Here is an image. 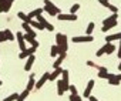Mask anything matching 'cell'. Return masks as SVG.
<instances>
[{
  "instance_id": "1f68e13d",
  "label": "cell",
  "mask_w": 121,
  "mask_h": 101,
  "mask_svg": "<svg viewBox=\"0 0 121 101\" xmlns=\"http://www.w3.org/2000/svg\"><path fill=\"white\" fill-rule=\"evenodd\" d=\"M29 43H30V46H31V47H36V48L39 47V43H37V40H36V38H31Z\"/></svg>"
},
{
  "instance_id": "9a60e30c",
  "label": "cell",
  "mask_w": 121,
  "mask_h": 101,
  "mask_svg": "<svg viewBox=\"0 0 121 101\" xmlns=\"http://www.w3.org/2000/svg\"><path fill=\"white\" fill-rule=\"evenodd\" d=\"M115 40H121V31L120 33H115V34H110V36L105 37V41L107 43H112Z\"/></svg>"
},
{
  "instance_id": "52a82bcc",
  "label": "cell",
  "mask_w": 121,
  "mask_h": 101,
  "mask_svg": "<svg viewBox=\"0 0 121 101\" xmlns=\"http://www.w3.org/2000/svg\"><path fill=\"white\" fill-rule=\"evenodd\" d=\"M34 51H36V47H27L24 51H20L19 59H29L31 54H34Z\"/></svg>"
},
{
  "instance_id": "ab89813d",
  "label": "cell",
  "mask_w": 121,
  "mask_h": 101,
  "mask_svg": "<svg viewBox=\"0 0 121 101\" xmlns=\"http://www.w3.org/2000/svg\"><path fill=\"white\" fill-rule=\"evenodd\" d=\"M118 70H120V73H121V59H120V64H118V67H117Z\"/></svg>"
},
{
  "instance_id": "ffe728a7",
  "label": "cell",
  "mask_w": 121,
  "mask_h": 101,
  "mask_svg": "<svg viewBox=\"0 0 121 101\" xmlns=\"http://www.w3.org/2000/svg\"><path fill=\"white\" fill-rule=\"evenodd\" d=\"M3 33H4V37H6V40H7V41H13V40H14V37H16V36H14L9 29H6Z\"/></svg>"
},
{
  "instance_id": "484cf974",
  "label": "cell",
  "mask_w": 121,
  "mask_h": 101,
  "mask_svg": "<svg viewBox=\"0 0 121 101\" xmlns=\"http://www.w3.org/2000/svg\"><path fill=\"white\" fill-rule=\"evenodd\" d=\"M94 27H95V24H94L93 21H90L88 26H87V29H86V34H87V36H91V33L94 31Z\"/></svg>"
},
{
  "instance_id": "5b68a950",
  "label": "cell",
  "mask_w": 121,
  "mask_h": 101,
  "mask_svg": "<svg viewBox=\"0 0 121 101\" xmlns=\"http://www.w3.org/2000/svg\"><path fill=\"white\" fill-rule=\"evenodd\" d=\"M24 34L23 33H20V31H17L16 33V38H17V41H19V48H20V51H24V50L27 48V44H26V41H24V37H23Z\"/></svg>"
},
{
  "instance_id": "e575fe53",
  "label": "cell",
  "mask_w": 121,
  "mask_h": 101,
  "mask_svg": "<svg viewBox=\"0 0 121 101\" xmlns=\"http://www.w3.org/2000/svg\"><path fill=\"white\" fill-rule=\"evenodd\" d=\"M3 41H7V40H6V37H4V33L0 31V43H3Z\"/></svg>"
},
{
  "instance_id": "8fae6325",
  "label": "cell",
  "mask_w": 121,
  "mask_h": 101,
  "mask_svg": "<svg viewBox=\"0 0 121 101\" xmlns=\"http://www.w3.org/2000/svg\"><path fill=\"white\" fill-rule=\"evenodd\" d=\"M13 2H14V0H4L3 4L0 6V13H6V12H9L10 7H12V4H13Z\"/></svg>"
},
{
  "instance_id": "7402d4cb",
  "label": "cell",
  "mask_w": 121,
  "mask_h": 101,
  "mask_svg": "<svg viewBox=\"0 0 121 101\" xmlns=\"http://www.w3.org/2000/svg\"><path fill=\"white\" fill-rule=\"evenodd\" d=\"M17 16H19V19H20L23 23H30V19L27 17V14H26V13H23V12H19V13H17Z\"/></svg>"
},
{
  "instance_id": "8992f818",
  "label": "cell",
  "mask_w": 121,
  "mask_h": 101,
  "mask_svg": "<svg viewBox=\"0 0 121 101\" xmlns=\"http://www.w3.org/2000/svg\"><path fill=\"white\" fill-rule=\"evenodd\" d=\"M93 40H94V38H93V36H87V34H86V36L73 37V41H74V43H77V44H78V43H91Z\"/></svg>"
},
{
  "instance_id": "f1b7e54d",
  "label": "cell",
  "mask_w": 121,
  "mask_h": 101,
  "mask_svg": "<svg viewBox=\"0 0 121 101\" xmlns=\"http://www.w3.org/2000/svg\"><path fill=\"white\" fill-rule=\"evenodd\" d=\"M80 9V4L78 3H76V4H73L71 6V9H70V14H76V12Z\"/></svg>"
},
{
  "instance_id": "277c9868",
  "label": "cell",
  "mask_w": 121,
  "mask_h": 101,
  "mask_svg": "<svg viewBox=\"0 0 121 101\" xmlns=\"http://www.w3.org/2000/svg\"><path fill=\"white\" fill-rule=\"evenodd\" d=\"M60 21H77V14H66V13H60L57 16Z\"/></svg>"
},
{
  "instance_id": "5bb4252c",
  "label": "cell",
  "mask_w": 121,
  "mask_h": 101,
  "mask_svg": "<svg viewBox=\"0 0 121 101\" xmlns=\"http://www.w3.org/2000/svg\"><path fill=\"white\" fill-rule=\"evenodd\" d=\"M43 12H44L43 9H36V10H31V12H30V13L27 14V17H29L30 20H34V19H36L37 16H40V14H41Z\"/></svg>"
},
{
  "instance_id": "9c48e42d",
  "label": "cell",
  "mask_w": 121,
  "mask_h": 101,
  "mask_svg": "<svg viewBox=\"0 0 121 101\" xmlns=\"http://www.w3.org/2000/svg\"><path fill=\"white\" fill-rule=\"evenodd\" d=\"M94 80H88V83H87V87H86V90H84V93H83V95L86 97V98H88L90 95H91V91H93V88H94Z\"/></svg>"
},
{
  "instance_id": "83f0119b",
  "label": "cell",
  "mask_w": 121,
  "mask_h": 101,
  "mask_svg": "<svg viewBox=\"0 0 121 101\" xmlns=\"http://www.w3.org/2000/svg\"><path fill=\"white\" fill-rule=\"evenodd\" d=\"M114 50H115V46H114V44H111V43H108V47H107V51H105V54H107V56H110V54L114 51Z\"/></svg>"
},
{
  "instance_id": "60d3db41",
  "label": "cell",
  "mask_w": 121,
  "mask_h": 101,
  "mask_svg": "<svg viewBox=\"0 0 121 101\" xmlns=\"http://www.w3.org/2000/svg\"><path fill=\"white\" fill-rule=\"evenodd\" d=\"M3 2H4V0H0V6H2V4H3Z\"/></svg>"
},
{
  "instance_id": "d6a6232c",
  "label": "cell",
  "mask_w": 121,
  "mask_h": 101,
  "mask_svg": "<svg viewBox=\"0 0 121 101\" xmlns=\"http://www.w3.org/2000/svg\"><path fill=\"white\" fill-rule=\"evenodd\" d=\"M69 90L71 91V94H77V88H76V85H73V84H70V87H69Z\"/></svg>"
},
{
  "instance_id": "d6986e66",
  "label": "cell",
  "mask_w": 121,
  "mask_h": 101,
  "mask_svg": "<svg viewBox=\"0 0 121 101\" xmlns=\"http://www.w3.org/2000/svg\"><path fill=\"white\" fill-rule=\"evenodd\" d=\"M29 24L33 27V30H43V29H44V27H43L37 20H30V23H29Z\"/></svg>"
},
{
  "instance_id": "d590c367",
  "label": "cell",
  "mask_w": 121,
  "mask_h": 101,
  "mask_svg": "<svg viewBox=\"0 0 121 101\" xmlns=\"http://www.w3.org/2000/svg\"><path fill=\"white\" fill-rule=\"evenodd\" d=\"M105 76H107V73H101V71H98V78H105Z\"/></svg>"
},
{
  "instance_id": "7c38bea8",
  "label": "cell",
  "mask_w": 121,
  "mask_h": 101,
  "mask_svg": "<svg viewBox=\"0 0 121 101\" xmlns=\"http://www.w3.org/2000/svg\"><path fill=\"white\" fill-rule=\"evenodd\" d=\"M61 73H63V68H61V67L54 68V71H53V73H50V77H48V80H50V81H54V80H57L60 76H61Z\"/></svg>"
},
{
  "instance_id": "4dcf8cb0",
  "label": "cell",
  "mask_w": 121,
  "mask_h": 101,
  "mask_svg": "<svg viewBox=\"0 0 121 101\" xmlns=\"http://www.w3.org/2000/svg\"><path fill=\"white\" fill-rule=\"evenodd\" d=\"M70 101H83V100H81V97L78 94H71L70 95Z\"/></svg>"
},
{
  "instance_id": "7a4b0ae2",
  "label": "cell",
  "mask_w": 121,
  "mask_h": 101,
  "mask_svg": "<svg viewBox=\"0 0 121 101\" xmlns=\"http://www.w3.org/2000/svg\"><path fill=\"white\" fill-rule=\"evenodd\" d=\"M43 10L46 12V13H48L50 16H58L60 14V9L56 6V4H53L50 0H44V7H43Z\"/></svg>"
},
{
  "instance_id": "3957f363",
  "label": "cell",
  "mask_w": 121,
  "mask_h": 101,
  "mask_svg": "<svg viewBox=\"0 0 121 101\" xmlns=\"http://www.w3.org/2000/svg\"><path fill=\"white\" fill-rule=\"evenodd\" d=\"M36 20H37V21H39V23H40L46 30H48V31H53V30H54V26H53L48 20H46L41 14H40V16H37V17H36Z\"/></svg>"
},
{
  "instance_id": "7bdbcfd3",
  "label": "cell",
  "mask_w": 121,
  "mask_h": 101,
  "mask_svg": "<svg viewBox=\"0 0 121 101\" xmlns=\"http://www.w3.org/2000/svg\"><path fill=\"white\" fill-rule=\"evenodd\" d=\"M107 2H110V0H107Z\"/></svg>"
},
{
  "instance_id": "f35d334b",
  "label": "cell",
  "mask_w": 121,
  "mask_h": 101,
  "mask_svg": "<svg viewBox=\"0 0 121 101\" xmlns=\"http://www.w3.org/2000/svg\"><path fill=\"white\" fill-rule=\"evenodd\" d=\"M115 77H117V78H118V80L121 81V73H120V74H115Z\"/></svg>"
},
{
  "instance_id": "836d02e7",
  "label": "cell",
  "mask_w": 121,
  "mask_h": 101,
  "mask_svg": "<svg viewBox=\"0 0 121 101\" xmlns=\"http://www.w3.org/2000/svg\"><path fill=\"white\" fill-rule=\"evenodd\" d=\"M97 68H98V71H101V73H108V68H107V67H103V66H98Z\"/></svg>"
},
{
  "instance_id": "8d00e7d4",
  "label": "cell",
  "mask_w": 121,
  "mask_h": 101,
  "mask_svg": "<svg viewBox=\"0 0 121 101\" xmlns=\"http://www.w3.org/2000/svg\"><path fill=\"white\" fill-rule=\"evenodd\" d=\"M118 59H121V40H120V48H118Z\"/></svg>"
},
{
  "instance_id": "ba28073f",
  "label": "cell",
  "mask_w": 121,
  "mask_h": 101,
  "mask_svg": "<svg viewBox=\"0 0 121 101\" xmlns=\"http://www.w3.org/2000/svg\"><path fill=\"white\" fill-rule=\"evenodd\" d=\"M69 70H63V73H61V81H63V85H64V91H67L69 90V87H70V83H69Z\"/></svg>"
},
{
  "instance_id": "b9f144b4",
  "label": "cell",
  "mask_w": 121,
  "mask_h": 101,
  "mask_svg": "<svg viewBox=\"0 0 121 101\" xmlns=\"http://www.w3.org/2000/svg\"><path fill=\"white\" fill-rule=\"evenodd\" d=\"M0 85H2V80H0Z\"/></svg>"
},
{
  "instance_id": "e0dca14e",
  "label": "cell",
  "mask_w": 121,
  "mask_h": 101,
  "mask_svg": "<svg viewBox=\"0 0 121 101\" xmlns=\"http://www.w3.org/2000/svg\"><path fill=\"white\" fill-rule=\"evenodd\" d=\"M34 54H31L29 59H27V61H26V66H24V70L26 71H30V68H31V66H33V63H34Z\"/></svg>"
},
{
  "instance_id": "4316f807",
  "label": "cell",
  "mask_w": 121,
  "mask_h": 101,
  "mask_svg": "<svg viewBox=\"0 0 121 101\" xmlns=\"http://www.w3.org/2000/svg\"><path fill=\"white\" fill-rule=\"evenodd\" d=\"M17 97H19V94H16V93H13V94H10L9 97H6L3 101H16L17 100Z\"/></svg>"
},
{
  "instance_id": "74e56055",
  "label": "cell",
  "mask_w": 121,
  "mask_h": 101,
  "mask_svg": "<svg viewBox=\"0 0 121 101\" xmlns=\"http://www.w3.org/2000/svg\"><path fill=\"white\" fill-rule=\"evenodd\" d=\"M88 101H98V100H97L95 97H93V95H90V97H88Z\"/></svg>"
},
{
  "instance_id": "6da1fadb",
  "label": "cell",
  "mask_w": 121,
  "mask_h": 101,
  "mask_svg": "<svg viewBox=\"0 0 121 101\" xmlns=\"http://www.w3.org/2000/svg\"><path fill=\"white\" fill-rule=\"evenodd\" d=\"M69 38L66 34L63 33H57L56 34V44L58 47V54H63V53H67V47H69Z\"/></svg>"
},
{
  "instance_id": "2e32d148",
  "label": "cell",
  "mask_w": 121,
  "mask_h": 101,
  "mask_svg": "<svg viewBox=\"0 0 121 101\" xmlns=\"http://www.w3.org/2000/svg\"><path fill=\"white\" fill-rule=\"evenodd\" d=\"M115 20H118V13H112L110 17L104 19V21H103V26H107V24H110L111 21H115Z\"/></svg>"
},
{
  "instance_id": "44dd1931",
  "label": "cell",
  "mask_w": 121,
  "mask_h": 101,
  "mask_svg": "<svg viewBox=\"0 0 121 101\" xmlns=\"http://www.w3.org/2000/svg\"><path fill=\"white\" fill-rule=\"evenodd\" d=\"M57 94L58 95H63L64 94V85H63V81L61 80L57 81Z\"/></svg>"
},
{
  "instance_id": "603a6c76",
  "label": "cell",
  "mask_w": 121,
  "mask_h": 101,
  "mask_svg": "<svg viewBox=\"0 0 121 101\" xmlns=\"http://www.w3.org/2000/svg\"><path fill=\"white\" fill-rule=\"evenodd\" d=\"M29 94H30V91L24 90L22 94H19V97H17V100H16V101H26V98L29 97Z\"/></svg>"
},
{
  "instance_id": "ac0fdd59",
  "label": "cell",
  "mask_w": 121,
  "mask_h": 101,
  "mask_svg": "<svg viewBox=\"0 0 121 101\" xmlns=\"http://www.w3.org/2000/svg\"><path fill=\"white\" fill-rule=\"evenodd\" d=\"M34 85H36V78H34V74H31V76H30V80H29V83H27L26 90H27V91H31V90L34 88Z\"/></svg>"
},
{
  "instance_id": "4fadbf2b",
  "label": "cell",
  "mask_w": 121,
  "mask_h": 101,
  "mask_svg": "<svg viewBox=\"0 0 121 101\" xmlns=\"http://www.w3.org/2000/svg\"><path fill=\"white\" fill-rule=\"evenodd\" d=\"M64 59H66V53H63V54H58V57L56 59V61H54L53 67H54V68H58V67H61V63L64 61Z\"/></svg>"
},
{
  "instance_id": "cb8c5ba5",
  "label": "cell",
  "mask_w": 121,
  "mask_h": 101,
  "mask_svg": "<svg viewBox=\"0 0 121 101\" xmlns=\"http://www.w3.org/2000/svg\"><path fill=\"white\" fill-rule=\"evenodd\" d=\"M50 56H51V57H57V56H58V47H57V44H53V46H51Z\"/></svg>"
},
{
  "instance_id": "f546056e",
  "label": "cell",
  "mask_w": 121,
  "mask_h": 101,
  "mask_svg": "<svg viewBox=\"0 0 121 101\" xmlns=\"http://www.w3.org/2000/svg\"><path fill=\"white\" fill-rule=\"evenodd\" d=\"M108 83H110L111 85H118V84H120L121 81H120V80H118L117 77H112V78H110V80H108Z\"/></svg>"
},
{
  "instance_id": "30bf717a",
  "label": "cell",
  "mask_w": 121,
  "mask_h": 101,
  "mask_svg": "<svg viewBox=\"0 0 121 101\" xmlns=\"http://www.w3.org/2000/svg\"><path fill=\"white\" fill-rule=\"evenodd\" d=\"M48 77H50V73H44V74L41 76V78H40V80H39V81L36 83V85H34V87H36L37 90H40V88H41V87L44 85V83H46V81L48 80Z\"/></svg>"
},
{
  "instance_id": "d4e9b609",
  "label": "cell",
  "mask_w": 121,
  "mask_h": 101,
  "mask_svg": "<svg viewBox=\"0 0 121 101\" xmlns=\"http://www.w3.org/2000/svg\"><path fill=\"white\" fill-rule=\"evenodd\" d=\"M107 47H108V43H107V44H104V46H103V47L98 50V51L95 53V56H97V57H101V56H104V54H105V51H107Z\"/></svg>"
}]
</instances>
